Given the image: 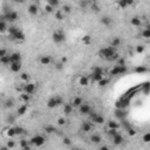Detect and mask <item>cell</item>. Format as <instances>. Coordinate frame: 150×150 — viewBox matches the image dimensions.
I'll return each instance as SVG.
<instances>
[{"label": "cell", "instance_id": "obj_1", "mask_svg": "<svg viewBox=\"0 0 150 150\" xmlns=\"http://www.w3.org/2000/svg\"><path fill=\"white\" fill-rule=\"evenodd\" d=\"M98 55L100 58L106 59V60H117L119 55H117L116 51H115V47H106V48H102L100 52H98Z\"/></svg>", "mask_w": 150, "mask_h": 150}, {"label": "cell", "instance_id": "obj_2", "mask_svg": "<svg viewBox=\"0 0 150 150\" xmlns=\"http://www.w3.org/2000/svg\"><path fill=\"white\" fill-rule=\"evenodd\" d=\"M45 142H46V140H45V137L41 136V135H37V136H34V137H32L31 140H29V143L35 145V147H41V145L45 144Z\"/></svg>", "mask_w": 150, "mask_h": 150}, {"label": "cell", "instance_id": "obj_3", "mask_svg": "<svg viewBox=\"0 0 150 150\" xmlns=\"http://www.w3.org/2000/svg\"><path fill=\"white\" fill-rule=\"evenodd\" d=\"M66 40V35L62 31H55L53 33V41L55 43H61Z\"/></svg>", "mask_w": 150, "mask_h": 150}, {"label": "cell", "instance_id": "obj_4", "mask_svg": "<svg viewBox=\"0 0 150 150\" xmlns=\"http://www.w3.org/2000/svg\"><path fill=\"white\" fill-rule=\"evenodd\" d=\"M5 19H6V21L14 22L19 19V14L15 11H9V12H7L6 14H5Z\"/></svg>", "mask_w": 150, "mask_h": 150}, {"label": "cell", "instance_id": "obj_5", "mask_svg": "<svg viewBox=\"0 0 150 150\" xmlns=\"http://www.w3.org/2000/svg\"><path fill=\"white\" fill-rule=\"evenodd\" d=\"M90 117H92L93 122L96 123V124H103L104 123V117L101 116V115H98L97 113H92L90 111Z\"/></svg>", "mask_w": 150, "mask_h": 150}, {"label": "cell", "instance_id": "obj_6", "mask_svg": "<svg viewBox=\"0 0 150 150\" xmlns=\"http://www.w3.org/2000/svg\"><path fill=\"white\" fill-rule=\"evenodd\" d=\"M79 111L81 115H88V114H90V111H92V107H90L88 103H82L79 107Z\"/></svg>", "mask_w": 150, "mask_h": 150}, {"label": "cell", "instance_id": "obj_7", "mask_svg": "<svg viewBox=\"0 0 150 150\" xmlns=\"http://www.w3.org/2000/svg\"><path fill=\"white\" fill-rule=\"evenodd\" d=\"M35 89H37V87H35V83H32V82H29V81H28V82L25 85V87H24V92L27 93V94H29V95H32L34 92H35Z\"/></svg>", "mask_w": 150, "mask_h": 150}, {"label": "cell", "instance_id": "obj_8", "mask_svg": "<svg viewBox=\"0 0 150 150\" xmlns=\"http://www.w3.org/2000/svg\"><path fill=\"white\" fill-rule=\"evenodd\" d=\"M123 142H124V137H123L121 134L117 132L116 135H114L113 136V143L115 144V145H121Z\"/></svg>", "mask_w": 150, "mask_h": 150}, {"label": "cell", "instance_id": "obj_9", "mask_svg": "<svg viewBox=\"0 0 150 150\" xmlns=\"http://www.w3.org/2000/svg\"><path fill=\"white\" fill-rule=\"evenodd\" d=\"M9 68H11V71L13 73H19V72L21 71V62H11L9 63Z\"/></svg>", "mask_w": 150, "mask_h": 150}, {"label": "cell", "instance_id": "obj_10", "mask_svg": "<svg viewBox=\"0 0 150 150\" xmlns=\"http://www.w3.org/2000/svg\"><path fill=\"white\" fill-rule=\"evenodd\" d=\"M51 62H52V59H51L49 55H42L40 58V63L42 64V66H48Z\"/></svg>", "mask_w": 150, "mask_h": 150}, {"label": "cell", "instance_id": "obj_11", "mask_svg": "<svg viewBox=\"0 0 150 150\" xmlns=\"http://www.w3.org/2000/svg\"><path fill=\"white\" fill-rule=\"evenodd\" d=\"M38 12H39V8H38V6L35 4H32V5L28 6V13H29L31 15H37Z\"/></svg>", "mask_w": 150, "mask_h": 150}, {"label": "cell", "instance_id": "obj_12", "mask_svg": "<svg viewBox=\"0 0 150 150\" xmlns=\"http://www.w3.org/2000/svg\"><path fill=\"white\" fill-rule=\"evenodd\" d=\"M73 109H74V107L72 106V103H66L63 106V111L66 115H71L73 113Z\"/></svg>", "mask_w": 150, "mask_h": 150}, {"label": "cell", "instance_id": "obj_13", "mask_svg": "<svg viewBox=\"0 0 150 150\" xmlns=\"http://www.w3.org/2000/svg\"><path fill=\"white\" fill-rule=\"evenodd\" d=\"M82 103H83V100H82V97H80V96L74 97L73 101H72V106H73V107H80Z\"/></svg>", "mask_w": 150, "mask_h": 150}, {"label": "cell", "instance_id": "obj_14", "mask_svg": "<svg viewBox=\"0 0 150 150\" xmlns=\"http://www.w3.org/2000/svg\"><path fill=\"white\" fill-rule=\"evenodd\" d=\"M13 39H15V40H25V34L22 33V31H20V29H18V31L15 32V34L13 35Z\"/></svg>", "mask_w": 150, "mask_h": 150}, {"label": "cell", "instance_id": "obj_15", "mask_svg": "<svg viewBox=\"0 0 150 150\" xmlns=\"http://www.w3.org/2000/svg\"><path fill=\"white\" fill-rule=\"evenodd\" d=\"M19 61H21L20 53H13V54H11V62H19Z\"/></svg>", "mask_w": 150, "mask_h": 150}, {"label": "cell", "instance_id": "obj_16", "mask_svg": "<svg viewBox=\"0 0 150 150\" xmlns=\"http://www.w3.org/2000/svg\"><path fill=\"white\" fill-rule=\"evenodd\" d=\"M47 107L51 108V109H53V108L58 107V104H56V101H55V96H54V97H51L48 101H47Z\"/></svg>", "mask_w": 150, "mask_h": 150}, {"label": "cell", "instance_id": "obj_17", "mask_svg": "<svg viewBox=\"0 0 150 150\" xmlns=\"http://www.w3.org/2000/svg\"><path fill=\"white\" fill-rule=\"evenodd\" d=\"M28 107L27 104H22V106H20V107L18 108V115L19 116H22V115H25L26 114V111H27Z\"/></svg>", "mask_w": 150, "mask_h": 150}, {"label": "cell", "instance_id": "obj_18", "mask_svg": "<svg viewBox=\"0 0 150 150\" xmlns=\"http://www.w3.org/2000/svg\"><path fill=\"white\" fill-rule=\"evenodd\" d=\"M130 24H131L132 26H135V27H138V26H141L142 21L138 16H134V18H131V20H130Z\"/></svg>", "mask_w": 150, "mask_h": 150}, {"label": "cell", "instance_id": "obj_19", "mask_svg": "<svg viewBox=\"0 0 150 150\" xmlns=\"http://www.w3.org/2000/svg\"><path fill=\"white\" fill-rule=\"evenodd\" d=\"M20 100H21L22 102H25V103H28V102L31 101V95L27 94V93H22V94L20 95Z\"/></svg>", "mask_w": 150, "mask_h": 150}, {"label": "cell", "instance_id": "obj_20", "mask_svg": "<svg viewBox=\"0 0 150 150\" xmlns=\"http://www.w3.org/2000/svg\"><path fill=\"white\" fill-rule=\"evenodd\" d=\"M81 129H82V131L88 132V131L92 130V124H90L89 122H83L82 126H81Z\"/></svg>", "mask_w": 150, "mask_h": 150}, {"label": "cell", "instance_id": "obj_21", "mask_svg": "<svg viewBox=\"0 0 150 150\" xmlns=\"http://www.w3.org/2000/svg\"><path fill=\"white\" fill-rule=\"evenodd\" d=\"M101 24L103 25V26H110L111 25V18H109V16H102L101 19Z\"/></svg>", "mask_w": 150, "mask_h": 150}, {"label": "cell", "instance_id": "obj_22", "mask_svg": "<svg viewBox=\"0 0 150 150\" xmlns=\"http://www.w3.org/2000/svg\"><path fill=\"white\" fill-rule=\"evenodd\" d=\"M0 63H3V64H9L11 63V55H5L3 56V58H0Z\"/></svg>", "mask_w": 150, "mask_h": 150}, {"label": "cell", "instance_id": "obj_23", "mask_svg": "<svg viewBox=\"0 0 150 150\" xmlns=\"http://www.w3.org/2000/svg\"><path fill=\"white\" fill-rule=\"evenodd\" d=\"M90 141H92L93 143H100V142L102 141V138H101V136H100V135L94 134V135H92V136H90Z\"/></svg>", "mask_w": 150, "mask_h": 150}, {"label": "cell", "instance_id": "obj_24", "mask_svg": "<svg viewBox=\"0 0 150 150\" xmlns=\"http://www.w3.org/2000/svg\"><path fill=\"white\" fill-rule=\"evenodd\" d=\"M20 148H22V149H25V150H29L31 149V145L28 144V141L21 140V141H20Z\"/></svg>", "mask_w": 150, "mask_h": 150}, {"label": "cell", "instance_id": "obj_25", "mask_svg": "<svg viewBox=\"0 0 150 150\" xmlns=\"http://www.w3.org/2000/svg\"><path fill=\"white\" fill-rule=\"evenodd\" d=\"M110 75L113 76H116V75H120V66H114L113 68L110 69Z\"/></svg>", "mask_w": 150, "mask_h": 150}, {"label": "cell", "instance_id": "obj_26", "mask_svg": "<svg viewBox=\"0 0 150 150\" xmlns=\"http://www.w3.org/2000/svg\"><path fill=\"white\" fill-rule=\"evenodd\" d=\"M103 77V74H101V73H92V79L94 80V81H100V80Z\"/></svg>", "mask_w": 150, "mask_h": 150}, {"label": "cell", "instance_id": "obj_27", "mask_svg": "<svg viewBox=\"0 0 150 150\" xmlns=\"http://www.w3.org/2000/svg\"><path fill=\"white\" fill-rule=\"evenodd\" d=\"M54 14H55V19H56V20H60V21L63 20V12H62L61 9H58Z\"/></svg>", "mask_w": 150, "mask_h": 150}, {"label": "cell", "instance_id": "obj_28", "mask_svg": "<svg viewBox=\"0 0 150 150\" xmlns=\"http://www.w3.org/2000/svg\"><path fill=\"white\" fill-rule=\"evenodd\" d=\"M141 35H142L143 38H145V39H149V38H150V28H149V27L144 28L143 31H142Z\"/></svg>", "mask_w": 150, "mask_h": 150}, {"label": "cell", "instance_id": "obj_29", "mask_svg": "<svg viewBox=\"0 0 150 150\" xmlns=\"http://www.w3.org/2000/svg\"><path fill=\"white\" fill-rule=\"evenodd\" d=\"M119 123L115 122V121H109L108 122V128L109 129H119Z\"/></svg>", "mask_w": 150, "mask_h": 150}, {"label": "cell", "instance_id": "obj_30", "mask_svg": "<svg viewBox=\"0 0 150 150\" xmlns=\"http://www.w3.org/2000/svg\"><path fill=\"white\" fill-rule=\"evenodd\" d=\"M108 82H109V80L108 79H106V77H102L101 80H100V81H97V83H98V86L100 87H104V86H107L108 85Z\"/></svg>", "mask_w": 150, "mask_h": 150}, {"label": "cell", "instance_id": "obj_31", "mask_svg": "<svg viewBox=\"0 0 150 150\" xmlns=\"http://www.w3.org/2000/svg\"><path fill=\"white\" fill-rule=\"evenodd\" d=\"M88 83H89V80H88V77H86V76H82V77H81V79H80V85H81V86L86 87V86H88Z\"/></svg>", "mask_w": 150, "mask_h": 150}, {"label": "cell", "instance_id": "obj_32", "mask_svg": "<svg viewBox=\"0 0 150 150\" xmlns=\"http://www.w3.org/2000/svg\"><path fill=\"white\" fill-rule=\"evenodd\" d=\"M45 130H46L47 134H53V132H56V129L53 126H46L45 127Z\"/></svg>", "mask_w": 150, "mask_h": 150}, {"label": "cell", "instance_id": "obj_33", "mask_svg": "<svg viewBox=\"0 0 150 150\" xmlns=\"http://www.w3.org/2000/svg\"><path fill=\"white\" fill-rule=\"evenodd\" d=\"M120 43H121V40L119 38H113V40H111V47H117Z\"/></svg>", "mask_w": 150, "mask_h": 150}, {"label": "cell", "instance_id": "obj_34", "mask_svg": "<svg viewBox=\"0 0 150 150\" xmlns=\"http://www.w3.org/2000/svg\"><path fill=\"white\" fill-rule=\"evenodd\" d=\"M135 72H136V73H145V72H147V68L144 67V66H138V67H136L135 68Z\"/></svg>", "mask_w": 150, "mask_h": 150}, {"label": "cell", "instance_id": "obj_35", "mask_svg": "<svg viewBox=\"0 0 150 150\" xmlns=\"http://www.w3.org/2000/svg\"><path fill=\"white\" fill-rule=\"evenodd\" d=\"M93 73H101V74H103L104 72H103V68H102V67H100V66H94V67H93Z\"/></svg>", "mask_w": 150, "mask_h": 150}, {"label": "cell", "instance_id": "obj_36", "mask_svg": "<svg viewBox=\"0 0 150 150\" xmlns=\"http://www.w3.org/2000/svg\"><path fill=\"white\" fill-rule=\"evenodd\" d=\"M7 29V25H6V21H1L0 20V33H3Z\"/></svg>", "mask_w": 150, "mask_h": 150}, {"label": "cell", "instance_id": "obj_37", "mask_svg": "<svg viewBox=\"0 0 150 150\" xmlns=\"http://www.w3.org/2000/svg\"><path fill=\"white\" fill-rule=\"evenodd\" d=\"M20 79H21L22 81H25V82H28V81H29V74L21 73V75H20Z\"/></svg>", "mask_w": 150, "mask_h": 150}, {"label": "cell", "instance_id": "obj_38", "mask_svg": "<svg viewBox=\"0 0 150 150\" xmlns=\"http://www.w3.org/2000/svg\"><path fill=\"white\" fill-rule=\"evenodd\" d=\"M7 29H8V33H9V35H11V37H13V35L15 34V32L19 29V28L14 27V26H11V27H9V28H7Z\"/></svg>", "mask_w": 150, "mask_h": 150}, {"label": "cell", "instance_id": "obj_39", "mask_svg": "<svg viewBox=\"0 0 150 150\" xmlns=\"http://www.w3.org/2000/svg\"><path fill=\"white\" fill-rule=\"evenodd\" d=\"M7 136L8 137H14L15 136V131H14V128H9V129H7Z\"/></svg>", "mask_w": 150, "mask_h": 150}, {"label": "cell", "instance_id": "obj_40", "mask_svg": "<svg viewBox=\"0 0 150 150\" xmlns=\"http://www.w3.org/2000/svg\"><path fill=\"white\" fill-rule=\"evenodd\" d=\"M90 41H92V38H90V35H85V37L82 38V42L86 43V45H89V43H90Z\"/></svg>", "mask_w": 150, "mask_h": 150}, {"label": "cell", "instance_id": "obj_41", "mask_svg": "<svg viewBox=\"0 0 150 150\" xmlns=\"http://www.w3.org/2000/svg\"><path fill=\"white\" fill-rule=\"evenodd\" d=\"M14 131H15V135H22L25 132V129L21 127H16V128H14Z\"/></svg>", "mask_w": 150, "mask_h": 150}, {"label": "cell", "instance_id": "obj_42", "mask_svg": "<svg viewBox=\"0 0 150 150\" xmlns=\"http://www.w3.org/2000/svg\"><path fill=\"white\" fill-rule=\"evenodd\" d=\"M119 6L121 7V8H126V7H128L127 0H119Z\"/></svg>", "mask_w": 150, "mask_h": 150}, {"label": "cell", "instance_id": "obj_43", "mask_svg": "<svg viewBox=\"0 0 150 150\" xmlns=\"http://www.w3.org/2000/svg\"><path fill=\"white\" fill-rule=\"evenodd\" d=\"M47 4H49L53 7H58L59 6V0H47Z\"/></svg>", "mask_w": 150, "mask_h": 150}, {"label": "cell", "instance_id": "obj_44", "mask_svg": "<svg viewBox=\"0 0 150 150\" xmlns=\"http://www.w3.org/2000/svg\"><path fill=\"white\" fill-rule=\"evenodd\" d=\"M62 12L63 13H71L72 12V7L69 6V5H63V7H62Z\"/></svg>", "mask_w": 150, "mask_h": 150}, {"label": "cell", "instance_id": "obj_45", "mask_svg": "<svg viewBox=\"0 0 150 150\" xmlns=\"http://www.w3.org/2000/svg\"><path fill=\"white\" fill-rule=\"evenodd\" d=\"M45 11H46L47 13H53V12H54V7L51 6L49 4H47L46 6H45Z\"/></svg>", "mask_w": 150, "mask_h": 150}, {"label": "cell", "instance_id": "obj_46", "mask_svg": "<svg viewBox=\"0 0 150 150\" xmlns=\"http://www.w3.org/2000/svg\"><path fill=\"white\" fill-rule=\"evenodd\" d=\"M143 142L144 143H149L150 142V132H147V134L143 135Z\"/></svg>", "mask_w": 150, "mask_h": 150}, {"label": "cell", "instance_id": "obj_47", "mask_svg": "<svg viewBox=\"0 0 150 150\" xmlns=\"http://www.w3.org/2000/svg\"><path fill=\"white\" fill-rule=\"evenodd\" d=\"M13 106H14V102H13V100H7V101L5 102V107H6V108H12Z\"/></svg>", "mask_w": 150, "mask_h": 150}, {"label": "cell", "instance_id": "obj_48", "mask_svg": "<svg viewBox=\"0 0 150 150\" xmlns=\"http://www.w3.org/2000/svg\"><path fill=\"white\" fill-rule=\"evenodd\" d=\"M55 69L56 71H62V69H63V63H62V62H56Z\"/></svg>", "mask_w": 150, "mask_h": 150}, {"label": "cell", "instance_id": "obj_49", "mask_svg": "<svg viewBox=\"0 0 150 150\" xmlns=\"http://www.w3.org/2000/svg\"><path fill=\"white\" fill-rule=\"evenodd\" d=\"M144 52V46H142V45H138L137 47H136V53H138V54H141V53Z\"/></svg>", "mask_w": 150, "mask_h": 150}, {"label": "cell", "instance_id": "obj_50", "mask_svg": "<svg viewBox=\"0 0 150 150\" xmlns=\"http://www.w3.org/2000/svg\"><path fill=\"white\" fill-rule=\"evenodd\" d=\"M126 64V60L123 58H119L117 59V66H124Z\"/></svg>", "mask_w": 150, "mask_h": 150}, {"label": "cell", "instance_id": "obj_51", "mask_svg": "<svg viewBox=\"0 0 150 150\" xmlns=\"http://www.w3.org/2000/svg\"><path fill=\"white\" fill-rule=\"evenodd\" d=\"M55 101H56V104L60 106V104L63 103V98H62L61 96H55Z\"/></svg>", "mask_w": 150, "mask_h": 150}, {"label": "cell", "instance_id": "obj_52", "mask_svg": "<svg viewBox=\"0 0 150 150\" xmlns=\"http://www.w3.org/2000/svg\"><path fill=\"white\" fill-rule=\"evenodd\" d=\"M92 9L94 11V12H100V9H101V8H100V6H98L97 4H93V5H92Z\"/></svg>", "mask_w": 150, "mask_h": 150}, {"label": "cell", "instance_id": "obj_53", "mask_svg": "<svg viewBox=\"0 0 150 150\" xmlns=\"http://www.w3.org/2000/svg\"><path fill=\"white\" fill-rule=\"evenodd\" d=\"M63 144H64V145H71V144H72V140L69 137H64L63 138Z\"/></svg>", "mask_w": 150, "mask_h": 150}, {"label": "cell", "instance_id": "obj_54", "mask_svg": "<svg viewBox=\"0 0 150 150\" xmlns=\"http://www.w3.org/2000/svg\"><path fill=\"white\" fill-rule=\"evenodd\" d=\"M58 124H59V126H64V124H66V119L60 117V119L58 120Z\"/></svg>", "mask_w": 150, "mask_h": 150}, {"label": "cell", "instance_id": "obj_55", "mask_svg": "<svg viewBox=\"0 0 150 150\" xmlns=\"http://www.w3.org/2000/svg\"><path fill=\"white\" fill-rule=\"evenodd\" d=\"M117 129H109V130H108V134L110 135V136H114V135H116L117 134Z\"/></svg>", "mask_w": 150, "mask_h": 150}, {"label": "cell", "instance_id": "obj_56", "mask_svg": "<svg viewBox=\"0 0 150 150\" xmlns=\"http://www.w3.org/2000/svg\"><path fill=\"white\" fill-rule=\"evenodd\" d=\"M14 147H15V142L14 141H8V143H7V148L11 149V148H14Z\"/></svg>", "mask_w": 150, "mask_h": 150}, {"label": "cell", "instance_id": "obj_57", "mask_svg": "<svg viewBox=\"0 0 150 150\" xmlns=\"http://www.w3.org/2000/svg\"><path fill=\"white\" fill-rule=\"evenodd\" d=\"M5 55H7V51L6 49H0V58H3Z\"/></svg>", "mask_w": 150, "mask_h": 150}, {"label": "cell", "instance_id": "obj_58", "mask_svg": "<svg viewBox=\"0 0 150 150\" xmlns=\"http://www.w3.org/2000/svg\"><path fill=\"white\" fill-rule=\"evenodd\" d=\"M128 134L130 135V136H135V135H136V131H135V129L130 128V129L128 130Z\"/></svg>", "mask_w": 150, "mask_h": 150}, {"label": "cell", "instance_id": "obj_59", "mask_svg": "<svg viewBox=\"0 0 150 150\" xmlns=\"http://www.w3.org/2000/svg\"><path fill=\"white\" fill-rule=\"evenodd\" d=\"M127 3H128V6H130L134 4V0H127Z\"/></svg>", "mask_w": 150, "mask_h": 150}, {"label": "cell", "instance_id": "obj_60", "mask_svg": "<svg viewBox=\"0 0 150 150\" xmlns=\"http://www.w3.org/2000/svg\"><path fill=\"white\" fill-rule=\"evenodd\" d=\"M13 121H14V117H13V116L8 117V122H9V123H13Z\"/></svg>", "mask_w": 150, "mask_h": 150}, {"label": "cell", "instance_id": "obj_61", "mask_svg": "<svg viewBox=\"0 0 150 150\" xmlns=\"http://www.w3.org/2000/svg\"><path fill=\"white\" fill-rule=\"evenodd\" d=\"M67 60H68L67 58H62L61 59V62H62V63H66V62H67Z\"/></svg>", "mask_w": 150, "mask_h": 150}, {"label": "cell", "instance_id": "obj_62", "mask_svg": "<svg viewBox=\"0 0 150 150\" xmlns=\"http://www.w3.org/2000/svg\"><path fill=\"white\" fill-rule=\"evenodd\" d=\"M13 1H20V0H13Z\"/></svg>", "mask_w": 150, "mask_h": 150}]
</instances>
